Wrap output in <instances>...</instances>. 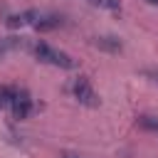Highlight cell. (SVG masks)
I'll return each mask as SVG.
<instances>
[{
  "instance_id": "obj_4",
  "label": "cell",
  "mask_w": 158,
  "mask_h": 158,
  "mask_svg": "<svg viewBox=\"0 0 158 158\" xmlns=\"http://www.w3.org/2000/svg\"><path fill=\"white\" fill-rule=\"evenodd\" d=\"M69 91H72V96L79 101V104H84V106H99V94L94 91V86H91V81H89V77H84V74H79L77 79H72V84H69Z\"/></svg>"
},
{
  "instance_id": "obj_2",
  "label": "cell",
  "mask_w": 158,
  "mask_h": 158,
  "mask_svg": "<svg viewBox=\"0 0 158 158\" xmlns=\"http://www.w3.org/2000/svg\"><path fill=\"white\" fill-rule=\"evenodd\" d=\"M5 25L10 30H17V27H35L40 32H47V30H57L62 25V17L59 15H49V12H42V10H22V12H15V15H7Z\"/></svg>"
},
{
  "instance_id": "obj_3",
  "label": "cell",
  "mask_w": 158,
  "mask_h": 158,
  "mask_svg": "<svg viewBox=\"0 0 158 158\" xmlns=\"http://www.w3.org/2000/svg\"><path fill=\"white\" fill-rule=\"evenodd\" d=\"M30 52H32V57L37 62L49 64V67H59V69H74L77 67V62L67 52H62V49H57V47H52L47 42H32L30 44Z\"/></svg>"
},
{
  "instance_id": "obj_10",
  "label": "cell",
  "mask_w": 158,
  "mask_h": 158,
  "mask_svg": "<svg viewBox=\"0 0 158 158\" xmlns=\"http://www.w3.org/2000/svg\"><path fill=\"white\" fill-rule=\"evenodd\" d=\"M146 2H148V5H158V0H146Z\"/></svg>"
},
{
  "instance_id": "obj_7",
  "label": "cell",
  "mask_w": 158,
  "mask_h": 158,
  "mask_svg": "<svg viewBox=\"0 0 158 158\" xmlns=\"http://www.w3.org/2000/svg\"><path fill=\"white\" fill-rule=\"evenodd\" d=\"M12 47H20V37H0V59H2Z\"/></svg>"
},
{
  "instance_id": "obj_5",
  "label": "cell",
  "mask_w": 158,
  "mask_h": 158,
  "mask_svg": "<svg viewBox=\"0 0 158 158\" xmlns=\"http://www.w3.org/2000/svg\"><path fill=\"white\" fill-rule=\"evenodd\" d=\"M94 44L106 52H121V42L116 37H94Z\"/></svg>"
},
{
  "instance_id": "obj_8",
  "label": "cell",
  "mask_w": 158,
  "mask_h": 158,
  "mask_svg": "<svg viewBox=\"0 0 158 158\" xmlns=\"http://www.w3.org/2000/svg\"><path fill=\"white\" fill-rule=\"evenodd\" d=\"M91 5H96V7H104V10H111V12H118L121 10V2L118 0H89Z\"/></svg>"
},
{
  "instance_id": "obj_6",
  "label": "cell",
  "mask_w": 158,
  "mask_h": 158,
  "mask_svg": "<svg viewBox=\"0 0 158 158\" xmlns=\"http://www.w3.org/2000/svg\"><path fill=\"white\" fill-rule=\"evenodd\" d=\"M136 123H138L141 128H146V131H153V133H158V118H156V116L141 114V116L136 118Z\"/></svg>"
},
{
  "instance_id": "obj_9",
  "label": "cell",
  "mask_w": 158,
  "mask_h": 158,
  "mask_svg": "<svg viewBox=\"0 0 158 158\" xmlns=\"http://www.w3.org/2000/svg\"><path fill=\"white\" fill-rule=\"evenodd\" d=\"M143 77H146V79H151V81H156V84H158V69H143Z\"/></svg>"
},
{
  "instance_id": "obj_1",
  "label": "cell",
  "mask_w": 158,
  "mask_h": 158,
  "mask_svg": "<svg viewBox=\"0 0 158 158\" xmlns=\"http://www.w3.org/2000/svg\"><path fill=\"white\" fill-rule=\"evenodd\" d=\"M0 109H7L12 114V118L22 121L35 111V99L30 96L27 89L12 86V84H2L0 86Z\"/></svg>"
}]
</instances>
